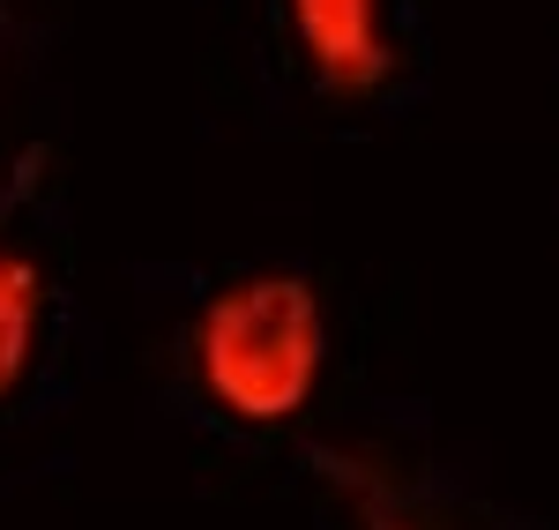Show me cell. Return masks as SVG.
Returning a JSON list of instances; mask_svg holds the SVG:
<instances>
[{
	"mask_svg": "<svg viewBox=\"0 0 559 530\" xmlns=\"http://www.w3.org/2000/svg\"><path fill=\"white\" fill-rule=\"evenodd\" d=\"M187 374L231 426H299L329 381V299L299 269H247L187 321Z\"/></svg>",
	"mask_w": 559,
	"mask_h": 530,
	"instance_id": "1",
	"label": "cell"
},
{
	"mask_svg": "<svg viewBox=\"0 0 559 530\" xmlns=\"http://www.w3.org/2000/svg\"><path fill=\"white\" fill-rule=\"evenodd\" d=\"M299 75L329 105H373L403 75L395 45V0H276Z\"/></svg>",
	"mask_w": 559,
	"mask_h": 530,
	"instance_id": "2",
	"label": "cell"
},
{
	"mask_svg": "<svg viewBox=\"0 0 559 530\" xmlns=\"http://www.w3.org/2000/svg\"><path fill=\"white\" fill-rule=\"evenodd\" d=\"M45 329H52V269L38 247L0 239V411L38 381Z\"/></svg>",
	"mask_w": 559,
	"mask_h": 530,
	"instance_id": "3",
	"label": "cell"
},
{
	"mask_svg": "<svg viewBox=\"0 0 559 530\" xmlns=\"http://www.w3.org/2000/svg\"><path fill=\"white\" fill-rule=\"evenodd\" d=\"M313 463H321V479H329V493L350 508V523L358 530H440L403 493V479L395 471H381L373 456H350V448H313Z\"/></svg>",
	"mask_w": 559,
	"mask_h": 530,
	"instance_id": "4",
	"label": "cell"
}]
</instances>
